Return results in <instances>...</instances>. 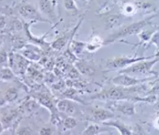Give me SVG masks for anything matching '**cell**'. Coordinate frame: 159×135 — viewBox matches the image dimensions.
<instances>
[{
  "label": "cell",
  "instance_id": "6da1fadb",
  "mask_svg": "<svg viewBox=\"0 0 159 135\" xmlns=\"http://www.w3.org/2000/svg\"><path fill=\"white\" fill-rule=\"evenodd\" d=\"M158 14H154L151 15L150 16L146 17L145 19L140 20L139 22H135L132 23L129 26H126L122 28H120V30L116 31L115 33L111 34L109 35L105 40H104V45H108L111 43L117 42L119 40H121L125 37L130 36V35H138L144 28H146L147 26L152 25V19H154L156 16H157Z\"/></svg>",
  "mask_w": 159,
  "mask_h": 135
},
{
  "label": "cell",
  "instance_id": "7a4b0ae2",
  "mask_svg": "<svg viewBox=\"0 0 159 135\" xmlns=\"http://www.w3.org/2000/svg\"><path fill=\"white\" fill-rule=\"evenodd\" d=\"M155 58V54L151 56H142V57H129V56H117L113 58H110L102 60L103 62L104 68H106V72L111 71H120L121 69L129 67L130 65L134 64L136 62L145 60V59H149Z\"/></svg>",
  "mask_w": 159,
  "mask_h": 135
},
{
  "label": "cell",
  "instance_id": "3957f363",
  "mask_svg": "<svg viewBox=\"0 0 159 135\" xmlns=\"http://www.w3.org/2000/svg\"><path fill=\"white\" fill-rule=\"evenodd\" d=\"M159 62V58L145 59L134 64L130 65L129 67L126 68L119 71V73H125L128 75H139V76H155L158 77L159 73H157L153 70L154 66Z\"/></svg>",
  "mask_w": 159,
  "mask_h": 135
},
{
  "label": "cell",
  "instance_id": "277c9868",
  "mask_svg": "<svg viewBox=\"0 0 159 135\" xmlns=\"http://www.w3.org/2000/svg\"><path fill=\"white\" fill-rule=\"evenodd\" d=\"M31 96L35 98L37 101L41 104V105L46 107L50 112V123L54 125H59L61 123L62 120L59 117V111L57 108L56 104L52 99L51 95L49 92L46 91H38L31 94Z\"/></svg>",
  "mask_w": 159,
  "mask_h": 135
},
{
  "label": "cell",
  "instance_id": "5b68a950",
  "mask_svg": "<svg viewBox=\"0 0 159 135\" xmlns=\"http://www.w3.org/2000/svg\"><path fill=\"white\" fill-rule=\"evenodd\" d=\"M17 12H18L20 16L26 21H28V22H32L34 24L48 23V24L52 25L51 21L48 20V19H45L42 16V14L40 13L41 11H38L31 4H23V5L19 6L17 7Z\"/></svg>",
  "mask_w": 159,
  "mask_h": 135
},
{
  "label": "cell",
  "instance_id": "8992f818",
  "mask_svg": "<svg viewBox=\"0 0 159 135\" xmlns=\"http://www.w3.org/2000/svg\"><path fill=\"white\" fill-rule=\"evenodd\" d=\"M157 77L152 76L146 77L143 78H138L135 77H130V75H128L125 73H119L118 76L110 79V82L115 86H123V87H130V86H134L143 84L146 82L154 81Z\"/></svg>",
  "mask_w": 159,
  "mask_h": 135
},
{
  "label": "cell",
  "instance_id": "52a82bcc",
  "mask_svg": "<svg viewBox=\"0 0 159 135\" xmlns=\"http://www.w3.org/2000/svg\"><path fill=\"white\" fill-rule=\"evenodd\" d=\"M109 107L111 111L120 112L126 116H132L136 114L135 103L129 100L110 101Z\"/></svg>",
  "mask_w": 159,
  "mask_h": 135
},
{
  "label": "cell",
  "instance_id": "ba28073f",
  "mask_svg": "<svg viewBox=\"0 0 159 135\" xmlns=\"http://www.w3.org/2000/svg\"><path fill=\"white\" fill-rule=\"evenodd\" d=\"M90 121L94 122V123H103L106 121L111 120L115 117V114L113 113V111L111 110L105 109V108H102V107H94L90 110Z\"/></svg>",
  "mask_w": 159,
  "mask_h": 135
},
{
  "label": "cell",
  "instance_id": "9c48e42d",
  "mask_svg": "<svg viewBox=\"0 0 159 135\" xmlns=\"http://www.w3.org/2000/svg\"><path fill=\"white\" fill-rule=\"evenodd\" d=\"M127 16L120 14H108L104 16V29L112 30L123 24V20Z\"/></svg>",
  "mask_w": 159,
  "mask_h": 135
},
{
  "label": "cell",
  "instance_id": "30bf717a",
  "mask_svg": "<svg viewBox=\"0 0 159 135\" xmlns=\"http://www.w3.org/2000/svg\"><path fill=\"white\" fill-rule=\"evenodd\" d=\"M20 54H22L25 58L29 59L30 61L38 62L42 57V51L38 49V47L26 44L25 45V49L20 51Z\"/></svg>",
  "mask_w": 159,
  "mask_h": 135
},
{
  "label": "cell",
  "instance_id": "8fae6325",
  "mask_svg": "<svg viewBox=\"0 0 159 135\" xmlns=\"http://www.w3.org/2000/svg\"><path fill=\"white\" fill-rule=\"evenodd\" d=\"M75 101L64 98V99H59L56 102V105L57 108L59 112L72 116L75 113Z\"/></svg>",
  "mask_w": 159,
  "mask_h": 135
},
{
  "label": "cell",
  "instance_id": "7c38bea8",
  "mask_svg": "<svg viewBox=\"0 0 159 135\" xmlns=\"http://www.w3.org/2000/svg\"><path fill=\"white\" fill-rule=\"evenodd\" d=\"M102 125H105V126H110L113 127L115 129H117L118 132L120 133V134H132L133 133V130L131 128H129V126L126 125L124 123H122L121 121L120 120H109V121H106L104 122L103 123H102Z\"/></svg>",
  "mask_w": 159,
  "mask_h": 135
},
{
  "label": "cell",
  "instance_id": "4fadbf2b",
  "mask_svg": "<svg viewBox=\"0 0 159 135\" xmlns=\"http://www.w3.org/2000/svg\"><path fill=\"white\" fill-rule=\"evenodd\" d=\"M120 12L127 17L133 16L139 12L138 2H135L133 0H124L120 7Z\"/></svg>",
  "mask_w": 159,
  "mask_h": 135
},
{
  "label": "cell",
  "instance_id": "5bb4252c",
  "mask_svg": "<svg viewBox=\"0 0 159 135\" xmlns=\"http://www.w3.org/2000/svg\"><path fill=\"white\" fill-rule=\"evenodd\" d=\"M148 27V26H147ZM144 28L142 31L139 33V34H138V36H139V43H138V44H134V45H143L145 48L147 47V45L148 44V42H150L151 38H152V36L154 35V34L159 29V25L156 26L154 29L152 28V29H148V28Z\"/></svg>",
  "mask_w": 159,
  "mask_h": 135
},
{
  "label": "cell",
  "instance_id": "9a60e30c",
  "mask_svg": "<svg viewBox=\"0 0 159 135\" xmlns=\"http://www.w3.org/2000/svg\"><path fill=\"white\" fill-rule=\"evenodd\" d=\"M19 97V90L17 87L15 86H9L8 88L5 91L3 97L1 98V107L4 106L7 103L16 102Z\"/></svg>",
  "mask_w": 159,
  "mask_h": 135
},
{
  "label": "cell",
  "instance_id": "2e32d148",
  "mask_svg": "<svg viewBox=\"0 0 159 135\" xmlns=\"http://www.w3.org/2000/svg\"><path fill=\"white\" fill-rule=\"evenodd\" d=\"M102 46H104V40H102L98 35H93L90 40L86 42L85 50L90 53H93Z\"/></svg>",
  "mask_w": 159,
  "mask_h": 135
},
{
  "label": "cell",
  "instance_id": "e0dca14e",
  "mask_svg": "<svg viewBox=\"0 0 159 135\" xmlns=\"http://www.w3.org/2000/svg\"><path fill=\"white\" fill-rule=\"evenodd\" d=\"M39 9L41 13L49 17V19H55V13L51 0H39Z\"/></svg>",
  "mask_w": 159,
  "mask_h": 135
},
{
  "label": "cell",
  "instance_id": "ac0fdd59",
  "mask_svg": "<svg viewBox=\"0 0 159 135\" xmlns=\"http://www.w3.org/2000/svg\"><path fill=\"white\" fill-rule=\"evenodd\" d=\"M75 68L78 69L81 75H84L86 77H93L95 74V69L88 63L83 60H77L75 63Z\"/></svg>",
  "mask_w": 159,
  "mask_h": 135
},
{
  "label": "cell",
  "instance_id": "d6986e66",
  "mask_svg": "<svg viewBox=\"0 0 159 135\" xmlns=\"http://www.w3.org/2000/svg\"><path fill=\"white\" fill-rule=\"evenodd\" d=\"M110 133V130L108 129H104L102 127H101L98 123H92L90 124H88L87 126L84 128V130L81 133V134H100V133Z\"/></svg>",
  "mask_w": 159,
  "mask_h": 135
},
{
  "label": "cell",
  "instance_id": "ffe728a7",
  "mask_svg": "<svg viewBox=\"0 0 159 135\" xmlns=\"http://www.w3.org/2000/svg\"><path fill=\"white\" fill-rule=\"evenodd\" d=\"M41 104L37 101L35 98L33 97V99H26L24 104L22 105V106L20 107V109L22 110V113H27V114H32L34 113L35 111L40 107Z\"/></svg>",
  "mask_w": 159,
  "mask_h": 135
},
{
  "label": "cell",
  "instance_id": "44dd1931",
  "mask_svg": "<svg viewBox=\"0 0 159 135\" xmlns=\"http://www.w3.org/2000/svg\"><path fill=\"white\" fill-rule=\"evenodd\" d=\"M85 46H86V42L75 41V40H73V38L70 40V42L68 43V47L77 57L83 53V51L85 50Z\"/></svg>",
  "mask_w": 159,
  "mask_h": 135
},
{
  "label": "cell",
  "instance_id": "7402d4cb",
  "mask_svg": "<svg viewBox=\"0 0 159 135\" xmlns=\"http://www.w3.org/2000/svg\"><path fill=\"white\" fill-rule=\"evenodd\" d=\"M79 93H81L80 89H77V88H75V87H68L67 89H66L65 91H63L61 93V95L64 98H67V99L77 102V103H80V104H84L82 100H79L78 97H77V95Z\"/></svg>",
  "mask_w": 159,
  "mask_h": 135
},
{
  "label": "cell",
  "instance_id": "603a6c76",
  "mask_svg": "<svg viewBox=\"0 0 159 135\" xmlns=\"http://www.w3.org/2000/svg\"><path fill=\"white\" fill-rule=\"evenodd\" d=\"M98 4L97 13L101 15H105L113 7V3L111 0H96Z\"/></svg>",
  "mask_w": 159,
  "mask_h": 135
},
{
  "label": "cell",
  "instance_id": "cb8c5ba5",
  "mask_svg": "<svg viewBox=\"0 0 159 135\" xmlns=\"http://www.w3.org/2000/svg\"><path fill=\"white\" fill-rule=\"evenodd\" d=\"M16 79V76L11 68H1V82H8Z\"/></svg>",
  "mask_w": 159,
  "mask_h": 135
},
{
  "label": "cell",
  "instance_id": "d4e9b609",
  "mask_svg": "<svg viewBox=\"0 0 159 135\" xmlns=\"http://www.w3.org/2000/svg\"><path fill=\"white\" fill-rule=\"evenodd\" d=\"M63 6L70 15L76 16L79 14V8L76 6L75 0H63Z\"/></svg>",
  "mask_w": 159,
  "mask_h": 135
},
{
  "label": "cell",
  "instance_id": "484cf974",
  "mask_svg": "<svg viewBox=\"0 0 159 135\" xmlns=\"http://www.w3.org/2000/svg\"><path fill=\"white\" fill-rule=\"evenodd\" d=\"M62 125H63V129L64 131H70L72 129H74L76 124H77V122L75 118H73L72 116L70 115H67V117L62 119V122H61Z\"/></svg>",
  "mask_w": 159,
  "mask_h": 135
},
{
  "label": "cell",
  "instance_id": "4316f807",
  "mask_svg": "<svg viewBox=\"0 0 159 135\" xmlns=\"http://www.w3.org/2000/svg\"><path fill=\"white\" fill-rule=\"evenodd\" d=\"M138 7H139V11H142V12H154L156 11L154 5H152L150 3H145V2H138Z\"/></svg>",
  "mask_w": 159,
  "mask_h": 135
},
{
  "label": "cell",
  "instance_id": "83f0119b",
  "mask_svg": "<svg viewBox=\"0 0 159 135\" xmlns=\"http://www.w3.org/2000/svg\"><path fill=\"white\" fill-rule=\"evenodd\" d=\"M51 87L55 90V91H58V92H63V91H65L67 88V82H65V81H63V80H59V81H57V82H55V83H53L52 86H51Z\"/></svg>",
  "mask_w": 159,
  "mask_h": 135
},
{
  "label": "cell",
  "instance_id": "f1b7e54d",
  "mask_svg": "<svg viewBox=\"0 0 159 135\" xmlns=\"http://www.w3.org/2000/svg\"><path fill=\"white\" fill-rule=\"evenodd\" d=\"M24 22L20 21L18 18H14L11 22V30L14 32L20 31L22 29H24Z\"/></svg>",
  "mask_w": 159,
  "mask_h": 135
},
{
  "label": "cell",
  "instance_id": "f546056e",
  "mask_svg": "<svg viewBox=\"0 0 159 135\" xmlns=\"http://www.w3.org/2000/svg\"><path fill=\"white\" fill-rule=\"evenodd\" d=\"M1 68L4 67H8L9 63V55L7 54V52L5 51L4 49H1Z\"/></svg>",
  "mask_w": 159,
  "mask_h": 135
},
{
  "label": "cell",
  "instance_id": "4dcf8cb0",
  "mask_svg": "<svg viewBox=\"0 0 159 135\" xmlns=\"http://www.w3.org/2000/svg\"><path fill=\"white\" fill-rule=\"evenodd\" d=\"M32 132H33L32 129H30V128H28V127L26 126L25 128H22V129L16 131V133H17V134H30Z\"/></svg>",
  "mask_w": 159,
  "mask_h": 135
},
{
  "label": "cell",
  "instance_id": "1f68e13d",
  "mask_svg": "<svg viewBox=\"0 0 159 135\" xmlns=\"http://www.w3.org/2000/svg\"><path fill=\"white\" fill-rule=\"evenodd\" d=\"M51 133H52V130L49 127H42L39 132L40 134H51Z\"/></svg>",
  "mask_w": 159,
  "mask_h": 135
},
{
  "label": "cell",
  "instance_id": "d6a6232c",
  "mask_svg": "<svg viewBox=\"0 0 159 135\" xmlns=\"http://www.w3.org/2000/svg\"><path fill=\"white\" fill-rule=\"evenodd\" d=\"M154 126L156 127L157 129H158L159 130V116L155 120V123H154Z\"/></svg>",
  "mask_w": 159,
  "mask_h": 135
},
{
  "label": "cell",
  "instance_id": "836d02e7",
  "mask_svg": "<svg viewBox=\"0 0 159 135\" xmlns=\"http://www.w3.org/2000/svg\"><path fill=\"white\" fill-rule=\"evenodd\" d=\"M154 107H155V109L156 110L159 111V99L157 101V103L155 104V106H154Z\"/></svg>",
  "mask_w": 159,
  "mask_h": 135
},
{
  "label": "cell",
  "instance_id": "e575fe53",
  "mask_svg": "<svg viewBox=\"0 0 159 135\" xmlns=\"http://www.w3.org/2000/svg\"><path fill=\"white\" fill-rule=\"evenodd\" d=\"M157 82H159V77H157V78H156V79L153 81V83H157Z\"/></svg>",
  "mask_w": 159,
  "mask_h": 135
},
{
  "label": "cell",
  "instance_id": "d590c367",
  "mask_svg": "<svg viewBox=\"0 0 159 135\" xmlns=\"http://www.w3.org/2000/svg\"><path fill=\"white\" fill-rule=\"evenodd\" d=\"M155 57H157V58H159V50H158V51H157V52L155 53Z\"/></svg>",
  "mask_w": 159,
  "mask_h": 135
},
{
  "label": "cell",
  "instance_id": "8d00e7d4",
  "mask_svg": "<svg viewBox=\"0 0 159 135\" xmlns=\"http://www.w3.org/2000/svg\"><path fill=\"white\" fill-rule=\"evenodd\" d=\"M79 1H81V2H84V3L87 2V0H79Z\"/></svg>",
  "mask_w": 159,
  "mask_h": 135
}]
</instances>
